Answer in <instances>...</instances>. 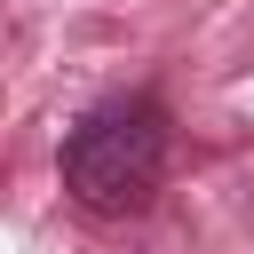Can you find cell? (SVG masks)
<instances>
[{
	"label": "cell",
	"mask_w": 254,
	"mask_h": 254,
	"mask_svg": "<svg viewBox=\"0 0 254 254\" xmlns=\"http://www.w3.org/2000/svg\"><path fill=\"white\" fill-rule=\"evenodd\" d=\"M167 175V111L159 103H103L64 135V190L87 214H135L151 206Z\"/></svg>",
	"instance_id": "6da1fadb"
}]
</instances>
